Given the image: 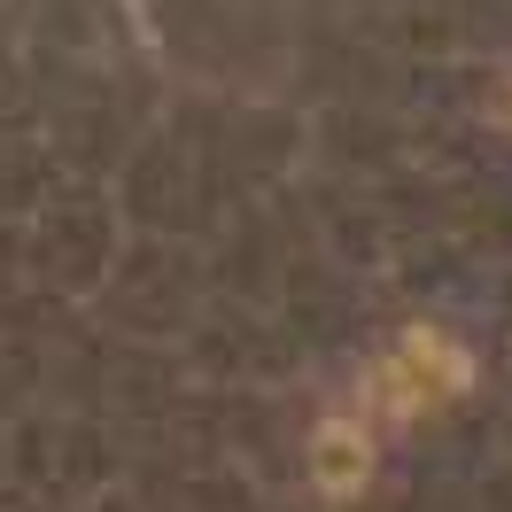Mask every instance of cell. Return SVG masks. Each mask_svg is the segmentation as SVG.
I'll return each instance as SVG.
<instances>
[{
  "label": "cell",
  "mask_w": 512,
  "mask_h": 512,
  "mask_svg": "<svg viewBox=\"0 0 512 512\" xmlns=\"http://www.w3.org/2000/svg\"><path fill=\"white\" fill-rule=\"evenodd\" d=\"M365 481H373V427L334 412L311 435V489H319L326 505H350V497H365Z\"/></svg>",
  "instance_id": "obj_2"
},
{
  "label": "cell",
  "mask_w": 512,
  "mask_h": 512,
  "mask_svg": "<svg viewBox=\"0 0 512 512\" xmlns=\"http://www.w3.org/2000/svg\"><path fill=\"white\" fill-rule=\"evenodd\" d=\"M466 388H474V357L458 350L443 326H412V334L373 365V412L419 419V412H435V404H458Z\"/></svg>",
  "instance_id": "obj_1"
}]
</instances>
